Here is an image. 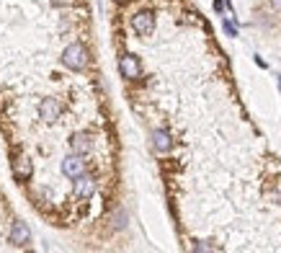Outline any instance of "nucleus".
<instances>
[{
  "label": "nucleus",
  "mask_w": 281,
  "mask_h": 253,
  "mask_svg": "<svg viewBox=\"0 0 281 253\" xmlns=\"http://www.w3.org/2000/svg\"><path fill=\"white\" fill-rule=\"evenodd\" d=\"M62 62H64V67H70V70H83V67L88 65V52H85L83 44H70L62 55Z\"/></svg>",
  "instance_id": "1"
},
{
  "label": "nucleus",
  "mask_w": 281,
  "mask_h": 253,
  "mask_svg": "<svg viewBox=\"0 0 281 253\" xmlns=\"http://www.w3.org/2000/svg\"><path fill=\"white\" fill-rule=\"evenodd\" d=\"M119 73L124 78H129V80H137L142 75V65H139V60L134 55H121L119 57Z\"/></svg>",
  "instance_id": "2"
},
{
  "label": "nucleus",
  "mask_w": 281,
  "mask_h": 253,
  "mask_svg": "<svg viewBox=\"0 0 281 253\" xmlns=\"http://www.w3.org/2000/svg\"><path fill=\"white\" fill-rule=\"evenodd\" d=\"M132 29H134L139 36H150V34L155 31V16L147 13V11L137 13V16L132 18Z\"/></svg>",
  "instance_id": "3"
},
{
  "label": "nucleus",
  "mask_w": 281,
  "mask_h": 253,
  "mask_svg": "<svg viewBox=\"0 0 281 253\" xmlns=\"http://www.w3.org/2000/svg\"><path fill=\"white\" fill-rule=\"evenodd\" d=\"M93 191H96V181H93L91 176L80 173V176L75 178V196H78V199H91Z\"/></svg>",
  "instance_id": "4"
},
{
  "label": "nucleus",
  "mask_w": 281,
  "mask_h": 253,
  "mask_svg": "<svg viewBox=\"0 0 281 253\" xmlns=\"http://www.w3.org/2000/svg\"><path fill=\"white\" fill-rule=\"evenodd\" d=\"M83 171H85V160H83V158H80L78 153L62 160V173H64V176H70V178H78V176H80Z\"/></svg>",
  "instance_id": "5"
},
{
  "label": "nucleus",
  "mask_w": 281,
  "mask_h": 253,
  "mask_svg": "<svg viewBox=\"0 0 281 253\" xmlns=\"http://www.w3.org/2000/svg\"><path fill=\"white\" fill-rule=\"evenodd\" d=\"M29 240H31L29 227H26L24 222H21V220H16V222H13V227H11V243L21 248V245H26Z\"/></svg>",
  "instance_id": "6"
},
{
  "label": "nucleus",
  "mask_w": 281,
  "mask_h": 253,
  "mask_svg": "<svg viewBox=\"0 0 281 253\" xmlns=\"http://www.w3.org/2000/svg\"><path fill=\"white\" fill-rule=\"evenodd\" d=\"M59 101H54V98H44L41 101V106H39V114H41V119L44 122H57L59 119Z\"/></svg>",
  "instance_id": "7"
},
{
  "label": "nucleus",
  "mask_w": 281,
  "mask_h": 253,
  "mask_svg": "<svg viewBox=\"0 0 281 253\" xmlns=\"http://www.w3.org/2000/svg\"><path fill=\"white\" fill-rule=\"evenodd\" d=\"M31 171H34L31 168V160L26 155H21V158L13 160V173H16V178H24L26 181V178H31Z\"/></svg>",
  "instance_id": "8"
},
{
  "label": "nucleus",
  "mask_w": 281,
  "mask_h": 253,
  "mask_svg": "<svg viewBox=\"0 0 281 253\" xmlns=\"http://www.w3.org/2000/svg\"><path fill=\"white\" fill-rule=\"evenodd\" d=\"M153 145H155L158 153H168L173 147V140H170V134L165 129H155L153 132Z\"/></svg>",
  "instance_id": "9"
},
{
  "label": "nucleus",
  "mask_w": 281,
  "mask_h": 253,
  "mask_svg": "<svg viewBox=\"0 0 281 253\" xmlns=\"http://www.w3.org/2000/svg\"><path fill=\"white\" fill-rule=\"evenodd\" d=\"M91 145H93V142H91L88 134H75V137H73V150H75L78 155H80V153H88Z\"/></svg>",
  "instance_id": "10"
},
{
  "label": "nucleus",
  "mask_w": 281,
  "mask_h": 253,
  "mask_svg": "<svg viewBox=\"0 0 281 253\" xmlns=\"http://www.w3.org/2000/svg\"><path fill=\"white\" fill-rule=\"evenodd\" d=\"M225 31H227V36H237V24H232V21H225Z\"/></svg>",
  "instance_id": "11"
},
{
  "label": "nucleus",
  "mask_w": 281,
  "mask_h": 253,
  "mask_svg": "<svg viewBox=\"0 0 281 253\" xmlns=\"http://www.w3.org/2000/svg\"><path fill=\"white\" fill-rule=\"evenodd\" d=\"M222 8H225V3H222V0H214V11H217V13H220Z\"/></svg>",
  "instance_id": "12"
},
{
  "label": "nucleus",
  "mask_w": 281,
  "mask_h": 253,
  "mask_svg": "<svg viewBox=\"0 0 281 253\" xmlns=\"http://www.w3.org/2000/svg\"><path fill=\"white\" fill-rule=\"evenodd\" d=\"M271 6H273V8H278V11H281V0H271Z\"/></svg>",
  "instance_id": "13"
},
{
  "label": "nucleus",
  "mask_w": 281,
  "mask_h": 253,
  "mask_svg": "<svg viewBox=\"0 0 281 253\" xmlns=\"http://www.w3.org/2000/svg\"><path fill=\"white\" fill-rule=\"evenodd\" d=\"M116 3H126V0H116Z\"/></svg>",
  "instance_id": "14"
},
{
  "label": "nucleus",
  "mask_w": 281,
  "mask_h": 253,
  "mask_svg": "<svg viewBox=\"0 0 281 253\" xmlns=\"http://www.w3.org/2000/svg\"><path fill=\"white\" fill-rule=\"evenodd\" d=\"M278 88H281V80H278Z\"/></svg>",
  "instance_id": "15"
}]
</instances>
